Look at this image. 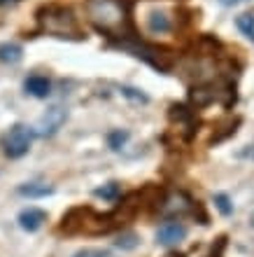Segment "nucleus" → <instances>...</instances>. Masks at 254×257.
<instances>
[{"label":"nucleus","mask_w":254,"mask_h":257,"mask_svg":"<svg viewBox=\"0 0 254 257\" xmlns=\"http://www.w3.org/2000/svg\"><path fill=\"white\" fill-rule=\"evenodd\" d=\"M87 19L101 33L112 38H126L131 33L128 7L124 0H87Z\"/></svg>","instance_id":"nucleus-1"},{"label":"nucleus","mask_w":254,"mask_h":257,"mask_svg":"<svg viewBox=\"0 0 254 257\" xmlns=\"http://www.w3.org/2000/svg\"><path fill=\"white\" fill-rule=\"evenodd\" d=\"M40 21H42V28L47 33L56 35V38H75V35L80 33L77 19L66 7H49V10L42 12Z\"/></svg>","instance_id":"nucleus-2"},{"label":"nucleus","mask_w":254,"mask_h":257,"mask_svg":"<svg viewBox=\"0 0 254 257\" xmlns=\"http://www.w3.org/2000/svg\"><path fill=\"white\" fill-rule=\"evenodd\" d=\"M35 138V131L26 124H14L5 136H3V148H5V155L10 159H19L31 150Z\"/></svg>","instance_id":"nucleus-3"},{"label":"nucleus","mask_w":254,"mask_h":257,"mask_svg":"<svg viewBox=\"0 0 254 257\" xmlns=\"http://www.w3.org/2000/svg\"><path fill=\"white\" fill-rule=\"evenodd\" d=\"M119 47L126 49V52H131V54L138 56V59H142V61H147L149 66L159 68V70H168V68H170V63H168L166 56H163V52H159L156 47H149V45H145V42L121 40Z\"/></svg>","instance_id":"nucleus-4"},{"label":"nucleus","mask_w":254,"mask_h":257,"mask_svg":"<svg viewBox=\"0 0 254 257\" xmlns=\"http://www.w3.org/2000/svg\"><path fill=\"white\" fill-rule=\"evenodd\" d=\"M68 119V110L61 108V105H52V108L40 117V122H38V136H54L59 131Z\"/></svg>","instance_id":"nucleus-5"},{"label":"nucleus","mask_w":254,"mask_h":257,"mask_svg":"<svg viewBox=\"0 0 254 257\" xmlns=\"http://www.w3.org/2000/svg\"><path fill=\"white\" fill-rule=\"evenodd\" d=\"M184 236H187V227L180 220H168L156 231V241L161 245H175V243H180Z\"/></svg>","instance_id":"nucleus-6"},{"label":"nucleus","mask_w":254,"mask_h":257,"mask_svg":"<svg viewBox=\"0 0 254 257\" xmlns=\"http://www.w3.org/2000/svg\"><path fill=\"white\" fill-rule=\"evenodd\" d=\"M47 222V213L42 208H24L19 213V227L24 231H38Z\"/></svg>","instance_id":"nucleus-7"},{"label":"nucleus","mask_w":254,"mask_h":257,"mask_svg":"<svg viewBox=\"0 0 254 257\" xmlns=\"http://www.w3.org/2000/svg\"><path fill=\"white\" fill-rule=\"evenodd\" d=\"M147 28H149V33L161 35V33H168V31L173 28V21H170L166 10H152L147 17Z\"/></svg>","instance_id":"nucleus-8"},{"label":"nucleus","mask_w":254,"mask_h":257,"mask_svg":"<svg viewBox=\"0 0 254 257\" xmlns=\"http://www.w3.org/2000/svg\"><path fill=\"white\" fill-rule=\"evenodd\" d=\"M24 89H26V94L35 96V98H47L52 94V82L47 77H42V75H31L24 82Z\"/></svg>","instance_id":"nucleus-9"},{"label":"nucleus","mask_w":254,"mask_h":257,"mask_svg":"<svg viewBox=\"0 0 254 257\" xmlns=\"http://www.w3.org/2000/svg\"><path fill=\"white\" fill-rule=\"evenodd\" d=\"M19 194L28 196V199H40V196L54 194V187L52 185H45V183H26L19 187Z\"/></svg>","instance_id":"nucleus-10"},{"label":"nucleus","mask_w":254,"mask_h":257,"mask_svg":"<svg viewBox=\"0 0 254 257\" xmlns=\"http://www.w3.org/2000/svg\"><path fill=\"white\" fill-rule=\"evenodd\" d=\"M24 59V49L14 42H3L0 45V63H19Z\"/></svg>","instance_id":"nucleus-11"},{"label":"nucleus","mask_w":254,"mask_h":257,"mask_svg":"<svg viewBox=\"0 0 254 257\" xmlns=\"http://www.w3.org/2000/svg\"><path fill=\"white\" fill-rule=\"evenodd\" d=\"M94 194L105 199V201H117L121 194V187H119V183H107V185H103V187H98Z\"/></svg>","instance_id":"nucleus-12"},{"label":"nucleus","mask_w":254,"mask_h":257,"mask_svg":"<svg viewBox=\"0 0 254 257\" xmlns=\"http://www.w3.org/2000/svg\"><path fill=\"white\" fill-rule=\"evenodd\" d=\"M235 26L240 28L245 38L254 40V14H240V17L235 19Z\"/></svg>","instance_id":"nucleus-13"},{"label":"nucleus","mask_w":254,"mask_h":257,"mask_svg":"<svg viewBox=\"0 0 254 257\" xmlns=\"http://www.w3.org/2000/svg\"><path fill=\"white\" fill-rule=\"evenodd\" d=\"M138 243H140V236L135 231H124L119 236V241H117V248H121V250H135Z\"/></svg>","instance_id":"nucleus-14"},{"label":"nucleus","mask_w":254,"mask_h":257,"mask_svg":"<svg viewBox=\"0 0 254 257\" xmlns=\"http://www.w3.org/2000/svg\"><path fill=\"white\" fill-rule=\"evenodd\" d=\"M128 141V131H112V134L107 136V143H110V148L114 150V152H119L121 145Z\"/></svg>","instance_id":"nucleus-15"},{"label":"nucleus","mask_w":254,"mask_h":257,"mask_svg":"<svg viewBox=\"0 0 254 257\" xmlns=\"http://www.w3.org/2000/svg\"><path fill=\"white\" fill-rule=\"evenodd\" d=\"M214 206H217V210L221 215H231L233 213V203L228 201L226 194H214Z\"/></svg>","instance_id":"nucleus-16"},{"label":"nucleus","mask_w":254,"mask_h":257,"mask_svg":"<svg viewBox=\"0 0 254 257\" xmlns=\"http://www.w3.org/2000/svg\"><path fill=\"white\" fill-rule=\"evenodd\" d=\"M75 257H110V252L103 250V248H84V250H80Z\"/></svg>","instance_id":"nucleus-17"},{"label":"nucleus","mask_w":254,"mask_h":257,"mask_svg":"<svg viewBox=\"0 0 254 257\" xmlns=\"http://www.w3.org/2000/svg\"><path fill=\"white\" fill-rule=\"evenodd\" d=\"M121 94L133 98V101H140V103H147V96L145 94H138V89H131V87H121Z\"/></svg>","instance_id":"nucleus-18"},{"label":"nucleus","mask_w":254,"mask_h":257,"mask_svg":"<svg viewBox=\"0 0 254 257\" xmlns=\"http://www.w3.org/2000/svg\"><path fill=\"white\" fill-rule=\"evenodd\" d=\"M219 3H221L224 7H233V5H238L240 0H219Z\"/></svg>","instance_id":"nucleus-19"},{"label":"nucleus","mask_w":254,"mask_h":257,"mask_svg":"<svg viewBox=\"0 0 254 257\" xmlns=\"http://www.w3.org/2000/svg\"><path fill=\"white\" fill-rule=\"evenodd\" d=\"M10 3H14V0H0V5H10Z\"/></svg>","instance_id":"nucleus-20"},{"label":"nucleus","mask_w":254,"mask_h":257,"mask_svg":"<svg viewBox=\"0 0 254 257\" xmlns=\"http://www.w3.org/2000/svg\"><path fill=\"white\" fill-rule=\"evenodd\" d=\"M249 222H252V224H254V213H252V217H249Z\"/></svg>","instance_id":"nucleus-21"},{"label":"nucleus","mask_w":254,"mask_h":257,"mask_svg":"<svg viewBox=\"0 0 254 257\" xmlns=\"http://www.w3.org/2000/svg\"><path fill=\"white\" fill-rule=\"evenodd\" d=\"M252 157H254V150H252Z\"/></svg>","instance_id":"nucleus-22"}]
</instances>
